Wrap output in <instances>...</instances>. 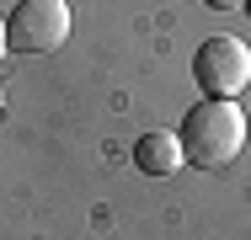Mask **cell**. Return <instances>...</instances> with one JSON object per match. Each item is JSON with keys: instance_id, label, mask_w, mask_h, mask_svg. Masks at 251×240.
Returning <instances> with one entry per match:
<instances>
[{"instance_id": "obj_4", "label": "cell", "mask_w": 251, "mask_h": 240, "mask_svg": "<svg viewBox=\"0 0 251 240\" xmlns=\"http://www.w3.org/2000/svg\"><path fill=\"white\" fill-rule=\"evenodd\" d=\"M134 166H139L145 176H176V171L187 166L182 139H176V134H166V128L139 134V139H134Z\"/></svg>"}, {"instance_id": "obj_7", "label": "cell", "mask_w": 251, "mask_h": 240, "mask_svg": "<svg viewBox=\"0 0 251 240\" xmlns=\"http://www.w3.org/2000/svg\"><path fill=\"white\" fill-rule=\"evenodd\" d=\"M0 112H5V86H0Z\"/></svg>"}, {"instance_id": "obj_6", "label": "cell", "mask_w": 251, "mask_h": 240, "mask_svg": "<svg viewBox=\"0 0 251 240\" xmlns=\"http://www.w3.org/2000/svg\"><path fill=\"white\" fill-rule=\"evenodd\" d=\"M11 53V43H5V16H0V59Z\"/></svg>"}, {"instance_id": "obj_2", "label": "cell", "mask_w": 251, "mask_h": 240, "mask_svg": "<svg viewBox=\"0 0 251 240\" xmlns=\"http://www.w3.org/2000/svg\"><path fill=\"white\" fill-rule=\"evenodd\" d=\"M193 80L203 86V96L214 101H235V96L251 86V48L241 38H208V43L193 53Z\"/></svg>"}, {"instance_id": "obj_3", "label": "cell", "mask_w": 251, "mask_h": 240, "mask_svg": "<svg viewBox=\"0 0 251 240\" xmlns=\"http://www.w3.org/2000/svg\"><path fill=\"white\" fill-rule=\"evenodd\" d=\"M70 38V5L64 0H16L5 16L11 53H53Z\"/></svg>"}, {"instance_id": "obj_8", "label": "cell", "mask_w": 251, "mask_h": 240, "mask_svg": "<svg viewBox=\"0 0 251 240\" xmlns=\"http://www.w3.org/2000/svg\"><path fill=\"white\" fill-rule=\"evenodd\" d=\"M246 16H251V0H246Z\"/></svg>"}, {"instance_id": "obj_1", "label": "cell", "mask_w": 251, "mask_h": 240, "mask_svg": "<svg viewBox=\"0 0 251 240\" xmlns=\"http://www.w3.org/2000/svg\"><path fill=\"white\" fill-rule=\"evenodd\" d=\"M176 139H182L187 166L219 171V166H230V160L246 149V107H241V101H214V96H203L198 107L182 118Z\"/></svg>"}, {"instance_id": "obj_5", "label": "cell", "mask_w": 251, "mask_h": 240, "mask_svg": "<svg viewBox=\"0 0 251 240\" xmlns=\"http://www.w3.org/2000/svg\"><path fill=\"white\" fill-rule=\"evenodd\" d=\"M208 11H246V0H203Z\"/></svg>"}]
</instances>
